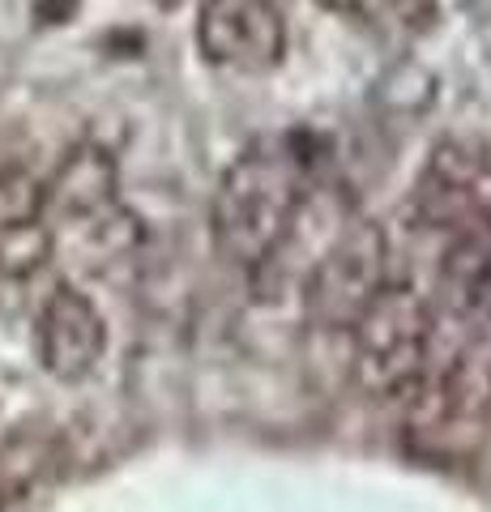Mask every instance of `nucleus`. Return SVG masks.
<instances>
[{
  "label": "nucleus",
  "mask_w": 491,
  "mask_h": 512,
  "mask_svg": "<svg viewBox=\"0 0 491 512\" xmlns=\"http://www.w3.org/2000/svg\"><path fill=\"white\" fill-rule=\"evenodd\" d=\"M304 184V158L295 154L291 141L265 137L248 146L218 175L210 201L214 248L248 269L274 261L304 210Z\"/></svg>",
  "instance_id": "f257e3e1"
},
{
  "label": "nucleus",
  "mask_w": 491,
  "mask_h": 512,
  "mask_svg": "<svg viewBox=\"0 0 491 512\" xmlns=\"http://www.w3.org/2000/svg\"><path fill=\"white\" fill-rule=\"evenodd\" d=\"M52 252H69L86 274L112 278L133 265L146 244L137 214L120 201L116 158L103 146H77L43 184Z\"/></svg>",
  "instance_id": "f03ea898"
},
{
  "label": "nucleus",
  "mask_w": 491,
  "mask_h": 512,
  "mask_svg": "<svg viewBox=\"0 0 491 512\" xmlns=\"http://www.w3.org/2000/svg\"><path fill=\"white\" fill-rule=\"evenodd\" d=\"M427 303L410 282H385L351 325L355 376L380 402H406L423 376L427 355Z\"/></svg>",
  "instance_id": "7ed1b4c3"
},
{
  "label": "nucleus",
  "mask_w": 491,
  "mask_h": 512,
  "mask_svg": "<svg viewBox=\"0 0 491 512\" xmlns=\"http://www.w3.org/2000/svg\"><path fill=\"white\" fill-rule=\"evenodd\" d=\"M389 282V244L372 222H355L321 252L308 278V312L316 325L346 329L363 316L376 291Z\"/></svg>",
  "instance_id": "20e7f679"
},
{
  "label": "nucleus",
  "mask_w": 491,
  "mask_h": 512,
  "mask_svg": "<svg viewBox=\"0 0 491 512\" xmlns=\"http://www.w3.org/2000/svg\"><path fill=\"white\" fill-rule=\"evenodd\" d=\"M52 256L43 180L22 167L0 171V316H18L26 308Z\"/></svg>",
  "instance_id": "39448f33"
},
{
  "label": "nucleus",
  "mask_w": 491,
  "mask_h": 512,
  "mask_svg": "<svg viewBox=\"0 0 491 512\" xmlns=\"http://www.w3.org/2000/svg\"><path fill=\"white\" fill-rule=\"evenodd\" d=\"M197 52L223 73H269L287 52V18L278 0H201Z\"/></svg>",
  "instance_id": "423d86ee"
},
{
  "label": "nucleus",
  "mask_w": 491,
  "mask_h": 512,
  "mask_svg": "<svg viewBox=\"0 0 491 512\" xmlns=\"http://www.w3.org/2000/svg\"><path fill=\"white\" fill-rule=\"evenodd\" d=\"M419 222L436 235H457L491 218V150L474 141H445L419 180Z\"/></svg>",
  "instance_id": "0eeeda50"
},
{
  "label": "nucleus",
  "mask_w": 491,
  "mask_h": 512,
  "mask_svg": "<svg viewBox=\"0 0 491 512\" xmlns=\"http://www.w3.org/2000/svg\"><path fill=\"white\" fill-rule=\"evenodd\" d=\"M107 350V325L103 312L82 286L60 282L43 295L35 316V355L39 367L52 380L77 384L99 367Z\"/></svg>",
  "instance_id": "6e6552de"
},
{
  "label": "nucleus",
  "mask_w": 491,
  "mask_h": 512,
  "mask_svg": "<svg viewBox=\"0 0 491 512\" xmlns=\"http://www.w3.org/2000/svg\"><path fill=\"white\" fill-rule=\"evenodd\" d=\"M316 5L325 13H334V18H346V22H376L393 9V0H316Z\"/></svg>",
  "instance_id": "1a4fd4ad"
},
{
  "label": "nucleus",
  "mask_w": 491,
  "mask_h": 512,
  "mask_svg": "<svg viewBox=\"0 0 491 512\" xmlns=\"http://www.w3.org/2000/svg\"><path fill=\"white\" fill-rule=\"evenodd\" d=\"M73 9H77V0H39V5H35L39 22H65Z\"/></svg>",
  "instance_id": "9d476101"
},
{
  "label": "nucleus",
  "mask_w": 491,
  "mask_h": 512,
  "mask_svg": "<svg viewBox=\"0 0 491 512\" xmlns=\"http://www.w3.org/2000/svg\"><path fill=\"white\" fill-rule=\"evenodd\" d=\"M154 5H163V9H171V5H180V0H154Z\"/></svg>",
  "instance_id": "9b49d317"
}]
</instances>
